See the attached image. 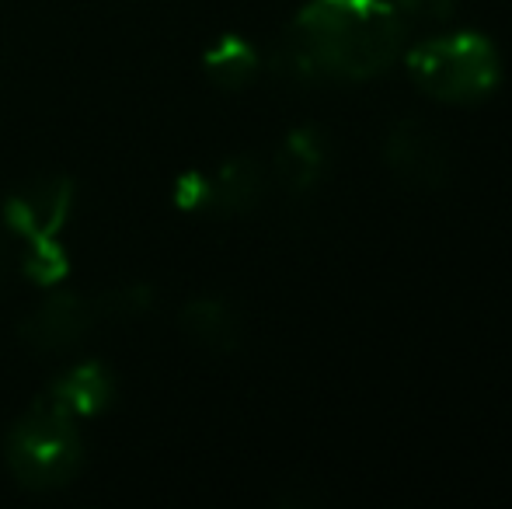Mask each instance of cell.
I'll list each match as a JSON object with an SVG mask.
<instances>
[{
	"mask_svg": "<svg viewBox=\"0 0 512 509\" xmlns=\"http://www.w3.org/2000/svg\"><path fill=\"white\" fill-rule=\"evenodd\" d=\"M4 461L11 475L32 492L70 485L84 468V440L77 419L53 394L35 398L32 408L7 429Z\"/></svg>",
	"mask_w": 512,
	"mask_h": 509,
	"instance_id": "7a4b0ae2",
	"label": "cell"
},
{
	"mask_svg": "<svg viewBox=\"0 0 512 509\" xmlns=\"http://www.w3.org/2000/svg\"><path fill=\"white\" fill-rule=\"evenodd\" d=\"M70 210H74V178H39L4 199V231H11L25 245L60 238Z\"/></svg>",
	"mask_w": 512,
	"mask_h": 509,
	"instance_id": "8992f818",
	"label": "cell"
},
{
	"mask_svg": "<svg viewBox=\"0 0 512 509\" xmlns=\"http://www.w3.org/2000/svg\"><path fill=\"white\" fill-rule=\"evenodd\" d=\"M411 42L391 0H307L286 25L269 67L290 81H370Z\"/></svg>",
	"mask_w": 512,
	"mask_h": 509,
	"instance_id": "6da1fadb",
	"label": "cell"
},
{
	"mask_svg": "<svg viewBox=\"0 0 512 509\" xmlns=\"http://www.w3.org/2000/svg\"><path fill=\"white\" fill-rule=\"evenodd\" d=\"M262 60H258L255 46L244 42L241 35H223L203 56V70L209 74V81L220 84L223 91H237L258 74Z\"/></svg>",
	"mask_w": 512,
	"mask_h": 509,
	"instance_id": "8fae6325",
	"label": "cell"
},
{
	"mask_svg": "<svg viewBox=\"0 0 512 509\" xmlns=\"http://www.w3.org/2000/svg\"><path fill=\"white\" fill-rule=\"evenodd\" d=\"M178 325L196 346L213 349V353H234L244 339V321L234 304L220 297H196L182 307Z\"/></svg>",
	"mask_w": 512,
	"mask_h": 509,
	"instance_id": "9c48e42d",
	"label": "cell"
},
{
	"mask_svg": "<svg viewBox=\"0 0 512 509\" xmlns=\"http://www.w3.org/2000/svg\"><path fill=\"white\" fill-rule=\"evenodd\" d=\"M328 168V136L317 126H300L283 140L272 161V175L290 196H304Z\"/></svg>",
	"mask_w": 512,
	"mask_h": 509,
	"instance_id": "ba28073f",
	"label": "cell"
},
{
	"mask_svg": "<svg viewBox=\"0 0 512 509\" xmlns=\"http://www.w3.org/2000/svg\"><path fill=\"white\" fill-rule=\"evenodd\" d=\"M21 269H25L39 286H60L63 279L70 276L67 248L60 245V238L28 241L25 258H21Z\"/></svg>",
	"mask_w": 512,
	"mask_h": 509,
	"instance_id": "7c38bea8",
	"label": "cell"
},
{
	"mask_svg": "<svg viewBox=\"0 0 512 509\" xmlns=\"http://www.w3.org/2000/svg\"><path fill=\"white\" fill-rule=\"evenodd\" d=\"M175 206L178 210H206V199H209V178L206 175H196V171H189V175H182L175 182Z\"/></svg>",
	"mask_w": 512,
	"mask_h": 509,
	"instance_id": "9a60e30c",
	"label": "cell"
},
{
	"mask_svg": "<svg viewBox=\"0 0 512 509\" xmlns=\"http://www.w3.org/2000/svg\"><path fill=\"white\" fill-rule=\"evenodd\" d=\"M98 321L95 300L81 297L74 290H56L53 297L42 300L35 311L25 314L18 335L32 353H67L74 349L84 335L91 332V325Z\"/></svg>",
	"mask_w": 512,
	"mask_h": 509,
	"instance_id": "5b68a950",
	"label": "cell"
},
{
	"mask_svg": "<svg viewBox=\"0 0 512 509\" xmlns=\"http://www.w3.org/2000/svg\"><path fill=\"white\" fill-rule=\"evenodd\" d=\"M405 63L415 88L446 105H474L502 81L499 49L481 32L422 35L405 49Z\"/></svg>",
	"mask_w": 512,
	"mask_h": 509,
	"instance_id": "3957f363",
	"label": "cell"
},
{
	"mask_svg": "<svg viewBox=\"0 0 512 509\" xmlns=\"http://www.w3.org/2000/svg\"><path fill=\"white\" fill-rule=\"evenodd\" d=\"M150 307H154V286L150 283H122L95 297V314L108 321L140 318V314H150Z\"/></svg>",
	"mask_w": 512,
	"mask_h": 509,
	"instance_id": "4fadbf2b",
	"label": "cell"
},
{
	"mask_svg": "<svg viewBox=\"0 0 512 509\" xmlns=\"http://www.w3.org/2000/svg\"><path fill=\"white\" fill-rule=\"evenodd\" d=\"M265 185H269V171L255 154H237L227 164H220L213 178H209V199L206 210L220 213V217H237L248 213L262 203Z\"/></svg>",
	"mask_w": 512,
	"mask_h": 509,
	"instance_id": "52a82bcc",
	"label": "cell"
},
{
	"mask_svg": "<svg viewBox=\"0 0 512 509\" xmlns=\"http://www.w3.org/2000/svg\"><path fill=\"white\" fill-rule=\"evenodd\" d=\"M384 164L401 185L418 192H439L453 178L450 140L418 116H405L387 129Z\"/></svg>",
	"mask_w": 512,
	"mask_h": 509,
	"instance_id": "277c9868",
	"label": "cell"
},
{
	"mask_svg": "<svg viewBox=\"0 0 512 509\" xmlns=\"http://www.w3.org/2000/svg\"><path fill=\"white\" fill-rule=\"evenodd\" d=\"M391 7L408 25L411 39H415V32H429V28L453 18V0H391Z\"/></svg>",
	"mask_w": 512,
	"mask_h": 509,
	"instance_id": "5bb4252c",
	"label": "cell"
},
{
	"mask_svg": "<svg viewBox=\"0 0 512 509\" xmlns=\"http://www.w3.org/2000/svg\"><path fill=\"white\" fill-rule=\"evenodd\" d=\"M49 394H53L74 419H84V415H98L102 408L112 405L115 384L102 363H81V367L67 370V374L53 384Z\"/></svg>",
	"mask_w": 512,
	"mask_h": 509,
	"instance_id": "30bf717a",
	"label": "cell"
}]
</instances>
